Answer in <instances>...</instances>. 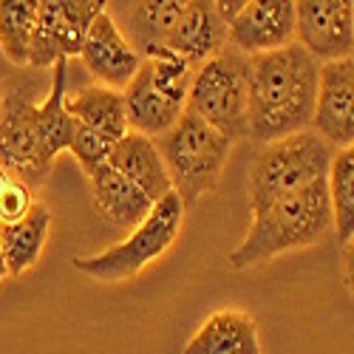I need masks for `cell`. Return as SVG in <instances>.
Segmentation results:
<instances>
[{"label": "cell", "mask_w": 354, "mask_h": 354, "mask_svg": "<svg viewBox=\"0 0 354 354\" xmlns=\"http://www.w3.org/2000/svg\"><path fill=\"white\" fill-rule=\"evenodd\" d=\"M320 63L298 43L250 60V131L258 147L312 128Z\"/></svg>", "instance_id": "1"}, {"label": "cell", "mask_w": 354, "mask_h": 354, "mask_svg": "<svg viewBox=\"0 0 354 354\" xmlns=\"http://www.w3.org/2000/svg\"><path fill=\"white\" fill-rule=\"evenodd\" d=\"M12 179H15V176H12V173H9V170H6L3 165H0V196L6 193V187L12 185Z\"/></svg>", "instance_id": "28"}, {"label": "cell", "mask_w": 354, "mask_h": 354, "mask_svg": "<svg viewBox=\"0 0 354 354\" xmlns=\"http://www.w3.org/2000/svg\"><path fill=\"white\" fill-rule=\"evenodd\" d=\"M80 60L91 71L97 85L113 88V91H125L142 66V54L128 43L122 28L116 26L113 15L105 6V12H100L91 28H88Z\"/></svg>", "instance_id": "11"}, {"label": "cell", "mask_w": 354, "mask_h": 354, "mask_svg": "<svg viewBox=\"0 0 354 354\" xmlns=\"http://www.w3.org/2000/svg\"><path fill=\"white\" fill-rule=\"evenodd\" d=\"M335 147L323 142L315 131L286 136L281 142L258 147L247 173V193L252 216L272 204L295 196L298 190L323 182L329 176Z\"/></svg>", "instance_id": "3"}, {"label": "cell", "mask_w": 354, "mask_h": 354, "mask_svg": "<svg viewBox=\"0 0 354 354\" xmlns=\"http://www.w3.org/2000/svg\"><path fill=\"white\" fill-rule=\"evenodd\" d=\"M187 0H142V3H116L113 20L122 28L128 43L145 57L162 48L173 35Z\"/></svg>", "instance_id": "17"}, {"label": "cell", "mask_w": 354, "mask_h": 354, "mask_svg": "<svg viewBox=\"0 0 354 354\" xmlns=\"http://www.w3.org/2000/svg\"><path fill=\"white\" fill-rule=\"evenodd\" d=\"M105 6L102 0H40L28 66L51 68L60 60L80 57L88 28Z\"/></svg>", "instance_id": "8"}, {"label": "cell", "mask_w": 354, "mask_h": 354, "mask_svg": "<svg viewBox=\"0 0 354 354\" xmlns=\"http://www.w3.org/2000/svg\"><path fill=\"white\" fill-rule=\"evenodd\" d=\"M227 35H230V26L216 12L213 0H187L165 48L179 54L193 68H201L230 46Z\"/></svg>", "instance_id": "14"}, {"label": "cell", "mask_w": 354, "mask_h": 354, "mask_svg": "<svg viewBox=\"0 0 354 354\" xmlns=\"http://www.w3.org/2000/svg\"><path fill=\"white\" fill-rule=\"evenodd\" d=\"M329 204H332V224L337 241L346 244L354 239V145L340 147L332 156L329 176Z\"/></svg>", "instance_id": "23"}, {"label": "cell", "mask_w": 354, "mask_h": 354, "mask_svg": "<svg viewBox=\"0 0 354 354\" xmlns=\"http://www.w3.org/2000/svg\"><path fill=\"white\" fill-rule=\"evenodd\" d=\"M71 120L88 131H94L111 142H120L128 133V116H125V97L122 91H113L105 85H88L80 88L66 102Z\"/></svg>", "instance_id": "20"}, {"label": "cell", "mask_w": 354, "mask_h": 354, "mask_svg": "<svg viewBox=\"0 0 354 354\" xmlns=\"http://www.w3.org/2000/svg\"><path fill=\"white\" fill-rule=\"evenodd\" d=\"M187 111L224 133L230 142L247 139L250 131V57L224 48L196 68Z\"/></svg>", "instance_id": "6"}, {"label": "cell", "mask_w": 354, "mask_h": 354, "mask_svg": "<svg viewBox=\"0 0 354 354\" xmlns=\"http://www.w3.org/2000/svg\"><path fill=\"white\" fill-rule=\"evenodd\" d=\"M66 102H68V60H60L51 66V88H48L46 102L37 105V122H40L43 142L51 159L66 153L74 139L77 122L71 120Z\"/></svg>", "instance_id": "21"}, {"label": "cell", "mask_w": 354, "mask_h": 354, "mask_svg": "<svg viewBox=\"0 0 354 354\" xmlns=\"http://www.w3.org/2000/svg\"><path fill=\"white\" fill-rule=\"evenodd\" d=\"M9 263H6V255H3V244H0V286H3L9 281Z\"/></svg>", "instance_id": "27"}, {"label": "cell", "mask_w": 354, "mask_h": 354, "mask_svg": "<svg viewBox=\"0 0 354 354\" xmlns=\"http://www.w3.org/2000/svg\"><path fill=\"white\" fill-rule=\"evenodd\" d=\"M122 97H125L128 131L151 136V139L165 136L187 111V102L173 97L167 88H162L145 60H142L136 77L131 80V85L122 91Z\"/></svg>", "instance_id": "13"}, {"label": "cell", "mask_w": 354, "mask_h": 354, "mask_svg": "<svg viewBox=\"0 0 354 354\" xmlns=\"http://www.w3.org/2000/svg\"><path fill=\"white\" fill-rule=\"evenodd\" d=\"M48 232H51V210L40 201L20 221L0 224V244H3L12 278H20L37 267V261L43 258V250L48 244Z\"/></svg>", "instance_id": "19"}, {"label": "cell", "mask_w": 354, "mask_h": 354, "mask_svg": "<svg viewBox=\"0 0 354 354\" xmlns=\"http://www.w3.org/2000/svg\"><path fill=\"white\" fill-rule=\"evenodd\" d=\"M343 281L354 298V239L343 244Z\"/></svg>", "instance_id": "26"}, {"label": "cell", "mask_w": 354, "mask_h": 354, "mask_svg": "<svg viewBox=\"0 0 354 354\" xmlns=\"http://www.w3.org/2000/svg\"><path fill=\"white\" fill-rule=\"evenodd\" d=\"M335 151L354 145V57L320 66L312 128Z\"/></svg>", "instance_id": "10"}, {"label": "cell", "mask_w": 354, "mask_h": 354, "mask_svg": "<svg viewBox=\"0 0 354 354\" xmlns=\"http://www.w3.org/2000/svg\"><path fill=\"white\" fill-rule=\"evenodd\" d=\"M0 105H3V91H0Z\"/></svg>", "instance_id": "29"}, {"label": "cell", "mask_w": 354, "mask_h": 354, "mask_svg": "<svg viewBox=\"0 0 354 354\" xmlns=\"http://www.w3.org/2000/svg\"><path fill=\"white\" fill-rule=\"evenodd\" d=\"M182 354H261L258 326L244 309H218L201 323Z\"/></svg>", "instance_id": "18"}, {"label": "cell", "mask_w": 354, "mask_h": 354, "mask_svg": "<svg viewBox=\"0 0 354 354\" xmlns=\"http://www.w3.org/2000/svg\"><path fill=\"white\" fill-rule=\"evenodd\" d=\"M85 179H88V190H91V198L97 204L100 216L111 221L113 227L131 232L153 210V201L111 165L91 170Z\"/></svg>", "instance_id": "15"}, {"label": "cell", "mask_w": 354, "mask_h": 354, "mask_svg": "<svg viewBox=\"0 0 354 354\" xmlns=\"http://www.w3.org/2000/svg\"><path fill=\"white\" fill-rule=\"evenodd\" d=\"M35 193L26 182L12 179V185L6 187V193L0 196V224H15L23 216H28V210L35 207Z\"/></svg>", "instance_id": "25"}, {"label": "cell", "mask_w": 354, "mask_h": 354, "mask_svg": "<svg viewBox=\"0 0 354 354\" xmlns=\"http://www.w3.org/2000/svg\"><path fill=\"white\" fill-rule=\"evenodd\" d=\"M232 145L235 142H230L190 111H185L182 120L156 139L173 193L185 201V207H193L196 201L218 187Z\"/></svg>", "instance_id": "4"}, {"label": "cell", "mask_w": 354, "mask_h": 354, "mask_svg": "<svg viewBox=\"0 0 354 354\" xmlns=\"http://www.w3.org/2000/svg\"><path fill=\"white\" fill-rule=\"evenodd\" d=\"M113 145L111 139L94 133V131H88L82 125L74 128V139H71V147H68V153L77 159V165L82 167V173L88 176L91 170L102 167L111 162V153H113Z\"/></svg>", "instance_id": "24"}, {"label": "cell", "mask_w": 354, "mask_h": 354, "mask_svg": "<svg viewBox=\"0 0 354 354\" xmlns=\"http://www.w3.org/2000/svg\"><path fill=\"white\" fill-rule=\"evenodd\" d=\"M227 43L250 60L292 46L295 3L292 0H247L241 15L230 23Z\"/></svg>", "instance_id": "12"}, {"label": "cell", "mask_w": 354, "mask_h": 354, "mask_svg": "<svg viewBox=\"0 0 354 354\" xmlns=\"http://www.w3.org/2000/svg\"><path fill=\"white\" fill-rule=\"evenodd\" d=\"M113 170H120L128 182H133L153 204L162 201L167 193H173L167 167L162 162V153L156 147V139L128 131L120 142L113 145V153L108 162Z\"/></svg>", "instance_id": "16"}, {"label": "cell", "mask_w": 354, "mask_h": 354, "mask_svg": "<svg viewBox=\"0 0 354 354\" xmlns=\"http://www.w3.org/2000/svg\"><path fill=\"white\" fill-rule=\"evenodd\" d=\"M0 165L32 190L48 182L54 165L37 122V105L15 88L0 105Z\"/></svg>", "instance_id": "7"}, {"label": "cell", "mask_w": 354, "mask_h": 354, "mask_svg": "<svg viewBox=\"0 0 354 354\" xmlns=\"http://www.w3.org/2000/svg\"><path fill=\"white\" fill-rule=\"evenodd\" d=\"M185 201L176 193H167L162 201L153 204L147 218L139 227H133L120 244L97 255H77L71 261L74 270L97 283H125L136 278L176 244L185 227Z\"/></svg>", "instance_id": "5"}, {"label": "cell", "mask_w": 354, "mask_h": 354, "mask_svg": "<svg viewBox=\"0 0 354 354\" xmlns=\"http://www.w3.org/2000/svg\"><path fill=\"white\" fill-rule=\"evenodd\" d=\"M40 0H0V51L12 66H28Z\"/></svg>", "instance_id": "22"}, {"label": "cell", "mask_w": 354, "mask_h": 354, "mask_svg": "<svg viewBox=\"0 0 354 354\" xmlns=\"http://www.w3.org/2000/svg\"><path fill=\"white\" fill-rule=\"evenodd\" d=\"M332 230L335 224L329 187L323 179L298 190L295 196H286L263 213H255L244 241L230 252V267L239 272L263 267L278 255L326 241Z\"/></svg>", "instance_id": "2"}, {"label": "cell", "mask_w": 354, "mask_h": 354, "mask_svg": "<svg viewBox=\"0 0 354 354\" xmlns=\"http://www.w3.org/2000/svg\"><path fill=\"white\" fill-rule=\"evenodd\" d=\"M295 43L320 66L354 57V0H298Z\"/></svg>", "instance_id": "9"}]
</instances>
